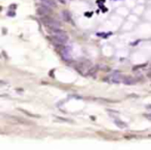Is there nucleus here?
Returning a JSON list of instances; mask_svg holds the SVG:
<instances>
[{"label": "nucleus", "instance_id": "obj_7", "mask_svg": "<svg viewBox=\"0 0 151 150\" xmlns=\"http://www.w3.org/2000/svg\"><path fill=\"white\" fill-rule=\"evenodd\" d=\"M115 124L117 126H119L120 128H124V127H127V124L124 123L123 121L119 120V119H115Z\"/></svg>", "mask_w": 151, "mask_h": 150}, {"label": "nucleus", "instance_id": "obj_5", "mask_svg": "<svg viewBox=\"0 0 151 150\" xmlns=\"http://www.w3.org/2000/svg\"><path fill=\"white\" fill-rule=\"evenodd\" d=\"M41 2H43L45 5H47V6H50V7H56V1L55 0H40Z\"/></svg>", "mask_w": 151, "mask_h": 150}, {"label": "nucleus", "instance_id": "obj_11", "mask_svg": "<svg viewBox=\"0 0 151 150\" xmlns=\"http://www.w3.org/2000/svg\"><path fill=\"white\" fill-rule=\"evenodd\" d=\"M58 120H61V121H64V122H72L70 119H66V118H61V117H57Z\"/></svg>", "mask_w": 151, "mask_h": 150}, {"label": "nucleus", "instance_id": "obj_13", "mask_svg": "<svg viewBox=\"0 0 151 150\" xmlns=\"http://www.w3.org/2000/svg\"><path fill=\"white\" fill-rule=\"evenodd\" d=\"M145 117H147L148 119L151 120V114H145Z\"/></svg>", "mask_w": 151, "mask_h": 150}, {"label": "nucleus", "instance_id": "obj_12", "mask_svg": "<svg viewBox=\"0 0 151 150\" xmlns=\"http://www.w3.org/2000/svg\"><path fill=\"white\" fill-rule=\"evenodd\" d=\"M7 15L11 16V17H14V16H15V13H14V12H10V13H7Z\"/></svg>", "mask_w": 151, "mask_h": 150}, {"label": "nucleus", "instance_id": "obj_9", "mask_svg": "<svg viewBox=\"0 0 151 150\" xmlns=\"http://www.w3.org/2000/svg\"><path fill=\"white\" fill-rule=\"evenodd\" d=\"M19 111L23 112L24 114H26V115H28V116H31V117H36V118H38V117H39L38 115H34V114H31L30 112H28V111H25V110H23V109H19Z\"/></svg>", "mask_w": 151, "mask_h": 150}, {"label": "nucleus", "instance_id": "obj_2", "mask_svg": "<svg viewBox=\"0 0 151 150\" xmlns=\"http://www.w3.org/2000/svg\"><path fill=\"white\" fill-rule=\"evenodd\" d=\"M60 47V54L62 56V59L65 61H70L71 60V55H70V49L69 47Z\"/></svg>", "mask_w": 151, "mask_h": 150}, {"label": "nucleus", "instance_id": "obj_10", "mask_svg": "<svg viewBox=\"0 0 151 150\" xmlns=\"http://www.w3.org/2000/svg\"><path fill=\"white\" fill-rule=\"evenodd\" d=\"M97 68H98V66H93L91 69H89V71H88L89 73L88 74H89V76H93V74L97 71Z\"/></svg>", "mask_w": 151, "mask_h": 150}, {"label": "nucleus", "instance_id": "obj_1", "mask_svg": "<svg viewBox=\"0 0 151 150\" xmlns=\"http://www.w3.org/2000/svg\"><path fill=\"white\" fill-rule=\"evenodd\" d=\"M41 22H43L45 25H47V26H49L50 28H59L61 26L59 22L56 21L53 18H50L49 16L43 17V18H41Z\"/></svg>", "mask_w": 151, "mask_h": 150}, {"label": "nucleus", "instance_id": "obj_14", "mask_svg": "<svg viewBox=\"0 0 151 150\" xmlns=\"http://www.w3.org/2000/svg\"><path fill=\"white\" fill-rule=\"evenodd\" d=\"M148 77H149V78H151V73H148Z\"/></svg>", "mask_w": 151, "mask_h": 150}, {"label": "nucleus", "instance_id": "obj_8", "mask_svg": "<svg viewBox=\"0 0 151 150\" xmlns=\"http://www.w3.org/2000/svg\"><path fill=\"white\" fill-rule=\"evenodd\" d=\"M123 83L126 85H132V84H135V80L129 77H125V78H123Z\"/></svg>", "mask_w": 151, "mask_h": 150}, {"label": "nucleus", "instance_id": "obj_6", "mask_svg": "<svg viewBox=\"0 0 151 150\" xmlns=\"http://www.w3.org/2000/svg\"><path fill=\"white\" fill-rule=\"evenodd\" d=\"M62 17H63L64 21L69 22V23H71V22H72V21H71V17H70V15H69V13H68V12L63 11V12H62Z\"/></svg>", "mask_w": 151, "mask_h": 150}, {"label": "nucleus", "instance_id": "obj_3", "mask_svg": "<svg viewBox=\"0 0 151 150\" xmlns=\"http://www.w3.org/2000/svg\"><path fill=\"white\" fill-rule=\"evenodd\" d=\"M37 14L39 16H48L51 14V10H50V6H47V5H44V6H39L37 8Z\"/></svg>", "mask_w": 151, "mask_h": 150}, {"label": "nucleus", "instance_id": "obj_4", "mask_svg": "<svg viewBox=\"0 0 151 150\" xmlns=\"http://www.w3.org/2000/svg\"><path fill=\"white\" fill-rule=\"evenodd\" d=\"M121 80V74L119 71H114L112 74V81L114 83H119Z\"/></svg>", "mask_w": 151, "mask_h": 150}]
</instances>
